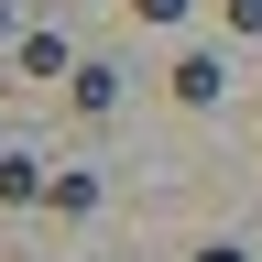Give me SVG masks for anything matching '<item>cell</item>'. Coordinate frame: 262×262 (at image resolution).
Masks as SVG:
<instances>
[{"label": "cell", "mask_w": 262, "mask_h": 262, "mask_svg": "<svg viewBox=\"0 0 262 262\" xmlns=\"http://www.w3.org/2000/svg\"><path fill=\"white\" fill-rule=\"evenodd\" d=\"M44 208H66V219H88V208H98V175H77V164H66V175L44 186Z\"/></svg>", "instance_id": "4"}, {"label": "cell", "mask_w": 262, "mask_h": 262, "mask_svg": "<svg viewBox=\"0 0 262 262\" xmlns=\"http://www.w3.org/2000/svg\"><path fill=\"white\" fill-rule=\"evenodd\" d=\"M175 98H186V110H208V98H219V55H186V66H175Z\"/></svg>", "instance_id": "3"}, {"label": "cell", "mask_w": 262, "mask_h": 262, "mask_svg": "<svg viewBox=\"0 0 262 262\" xmlns=\"http://www.w3.org/2000/svg\"><path fill=\"white\" fill-rule=\"evenodd\" d=\"M131 11H142V22H186V0H131Z\"/></svg>", "instance_id": "7"}, {"label": "cell", "mask_w": 262, "mask_h": 262, "mask_svg": "<svg viewBox=\"0 0 262 262\" xmlns=\"http://www.w3.org/2000/svg\"><path fill=\"white\" fill-rule=\"evenodd\" d=\"M196 262H241V251H229V241H208V251H196Z\"/></svg>", "instance_id": "8"}, {"label": "cell", "mask_w": 262, "mask_h": 262, "mask_svg": "<svg viewBox=\"0 0 262 262\" xmlns=\"http://www.w3.org/2000/svg\"><path fill=\"white\" fill-rule=\"evenodd\" d=\"M0 33H11V0H0Z\"/></svg>", "instance_id": "9"}, {"label": "cell", "mask_w": 262, "mask_h": 262, "mask_svg": "<svg viewBox=\"0 0 262 262\" xmlns=\"http://www.w3.org/2000/svg\"><path fill=\"white\" fill-rule=\"evenodd\" d=\"M22 77H66V33H22Z\"/></svg>", "instance_id": "5"}, {"label": "cell", "mask_w": 262, "mask_h": 262, "mask_svg": "<svg viewBox=\"0 0 262 262\" xmlns=\"http://www.w3.org/2000/svg\"><path fill=\"white\" fill-rule=\"evenodd\" d=\"M66 110L110 120V110H120V77H110V66H77V77H66Z\"/></svg>", "instance_id": "1"}, {"label": "cell", "mask_w": 262, "mask_h": 262, "mask_svg": "<svg viewBox=\"0 0 262 262\" xmlns=\"http://www.w3.org/2000/svg\"><path fill=\"white\" fill-rule=\"evenodd\" d=\"M219 22L229 33H262V0H219Z\"/></svg>", "instance_id": "6"}, {"label": "cell", "mask_w": 262, "mask_h": 262, "mask_svg": "<svg viewBox=\"0 0 262 262\" xmlns=\"http://www.w3.org/2000/svg\"><path fill=\"white\" fill-rule=\"evenodd\" d=\"M44 186H55L44 164H22V153H0V208H44Z\"/></svg>", "instance_id": "2"}]
</instances>
